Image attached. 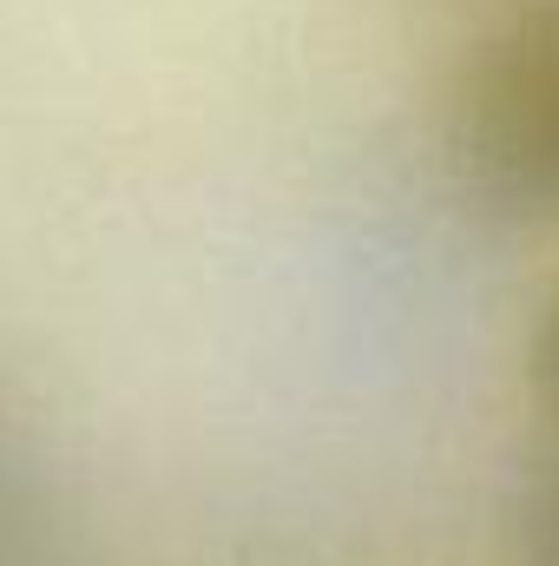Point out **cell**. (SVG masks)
<instances>
[{
	"label": "cell",
	"instance_id": "6da1fadb",
	"mask_svg": "<svg viewBox=\"0 0 559 566\" xmlns=\"http://www.w3.org/2000/svg\"><path fill=\"white\" fill-rule=\"evenodd\" d=\"M487 139L514 185L559 191V7L507 40L487 80Z\"/></svg>",
	"mask_w": 559,
	"mask_h": 566
},
{
	"label": "cell",
	"instance_id": "7a4b0ae2",
	"mask_svg": "<svg viewBox=\"0 0 559 566\" xmlns=\"http://www.w3.org/2000/svg\"><path fill=\"white\" fill-rule=\"evenodd\" d=\"M547 389H553V402H559V310H553V323H547Z\"/></svg>",
	"mask_w": 559,
	"mask_h": 566
},
{
	"label": "cell",
	"instance_id": "3957f363",
	"mask_svg": "<svg viewBox=\"0 0 559 566\" xmlns=\"http://www.w3.org/2000/svg\"><path fill=\"white\" fill-rule=\"evenodd\" d=\"M547 554L559 566V481H553V514H547Z\"/></svg>",
	"mask_w": 559,
	"mask_h": 566
}]
</instances>
